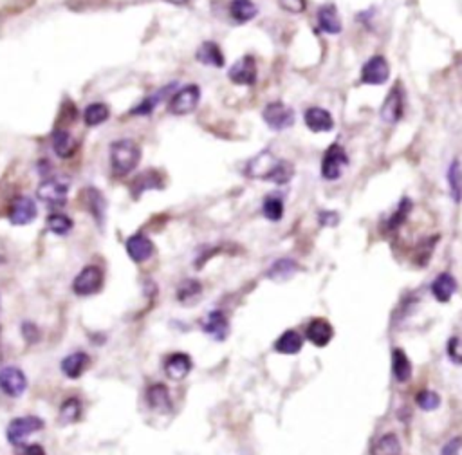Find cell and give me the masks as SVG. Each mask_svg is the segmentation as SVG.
I'll list each match as a JSON object with an SVG mask.
<instances>
[{"label":"cell","instance_id":"3957f363","mask_svg":"<svg viewBox=\"0 0 462 455\" xmlns=\"http://www.w3.org/2000/svg\"><path fill=\"white\" fill-rule=\"evenodd\" d=\"M349 166V155L340 143H332L321 159V177L325 181L340 179Z\"/></svg>","mask_w":462,"mask_h":455},{"label":"cell","instance_id":"ffe728a7","mask_svg":"<svg viewBox=\"0 0 462 455\" xmlns=\"http://www.w3.org/2000/svg\"><path fill=\"white\" fill-rule=\"evenodd\" d=\"M303 120L309 131L312 132H331L334 129V118L331 112L321 109V107H309L303 112Z\"/></svg>","mask_w":462,"mask_h":455},{"label":"cell","instance_id":"7402d4cb","mask_svg":"<svg viewBox=\"0 0 462 455\" xmlns=\"http://www.w3.org/2000/svg\"><path fill=\"white\" fill-rule=\"evenodd\" d=\"M298 269H300V266H298L297 260L284 257L273 262L271 266H269L268 273H266V276L273 282H286L297 275Z\"/></svg>","mask_w":462,"mask_h":455},{"label":"cell","instance_id":"cb8c5ba5","mask_svg":"<svg viewBox=\"0 0 462 455\" xmlns=\"http://www.w3.org/2000/svg\"><path fill=\"white\" fill-rule=\"evenodd\" d=\"M85 206H87L89 213L93 215L97 226H103L105 223V212H107V203L105 197L100 190L87 188L85 190Z\"/></svg>","mask_w":462,"mask_h":455},{"label":"cell","instance_id":"4fadbf2b","mask_svg":"<svg viewBox=\"0 0 462 455\" xmlns=\"http://www.w3.org/2000/svg\"><path fill=\"white\" fill-rule=\"evenodd\" d=\"M145 399L146 405L154 412H159V414H168L174 408L170 390H168L165 383H152V385H148L145 392Z\"/></svg>","mask_w":462,"mask_h":455},{"label":"cell","instance_id":"4dcf8cb0","mask_svg":"<svg viewBox=\"0 0 462 455\" xmlns=\"http://www.w3.org/2000/svg\"><path fill=\"white\" fill-rule=\"evenodd\" d=\"M303 347L302 334L294 329H289L275 342V351L280 354H297Z\"/></svg>","mask_w":462,"mask_h":455},{"label":"cell","instance_id":"83f0119b","mask_svg":"<svg viewBox=\"0 0 462 455\" xmlns=\"http://www.w3.org/2000/svg\"><path fill=\"white\" fill-rule=\"evenodd\" d=\"M200 295H203V284L195 278H186L177 286L176 296L177 302L183 305H192L199 300Z\"/></svg>","mask_w":462,"mask_h":455},{"label":"cell","instance_id":"5b68a950","mask_svg":"<svg viewBox=\"0 0 462 455\" xmlns=\"http://www.w3.org/2000/svg\"><path fill=\"white\" fill-rule=\"evenodd\" d=\"M262 118L271 131H287L297 122V116H294L291 107H287L282 102L268 103L264 107Z\"/></svg>","mask_w":462,"mask_h":455},{"label":"cell","instance_id":"7c38bea8","mask_svg":"<svg viewBox=\"0 0 462 455\" xmlns=\"http://www.w3.org/2000/svg\"><path fill=\"white\" fill-rule=\"evenodd\" d=\"M38 215V208H36V203L33 199L27 197V195H20L16 197L13 203H11L10 208V221L11 224L15 226H25V224H31Z\"/></svg>","mask_w":462,"mask_h":455},{"label":"cell","instance_id":"44dd1931","mask_svg":"<svg viewBox=\"0 0 462 455\" xmlns=\"http://www.w3.org/2000/svg\"><path fill=\"white\" fill-rule=\"evenodd\" d=\"M318 25L320 30L327 34H340L343 31V22H341L340 15H338V10H336L334 4H325L321 5L318 10Z\"/></svg>","mask_w":462,"mask_h":455},{"label":"cell","instance_id":"e575fe53","mask_svg":"<svg viewBox=\"0 0 462 455\" xmlns=\"http://www.w3.org/2000/svg\"><path fill=\"white\" fill-rule=\"evenodd\" d=\"M448 184H450V194H452L453 203L462 201V168L457 159L452 161V165L448 168Z\"/></svg>","mask_w":462,"mask_h":455},{"label":"cell","instance_id":"6da1fadb","mask_svg":"<svg viewBox=\"0 0 462 455\" xmlns=\"http://www.w3.org/2000/svg\"><path fill=\"white\" fill-rule=\"evenodd\" d=\"M141 161V146L134 140H117L111 145V166L112 172L119 177H125L136 170Z\"/></svg>","mask_w":462,"mask_h":455},{"label":"cell","instance_id":"1f68e13d","mask_svg":"<svg viewBox=\"0 0 462 455\" xmlns=\"http://www.w3.org/2000/svg\"><path fill=\"white\" fill-rule=\"evenodd\" d=\"M392 373L397 383H406L412 378V364L403 349L392 351Z\"/></svg>","mask_w":462,"mask_h":455},{"label":"cell","instance_id":"bcb514c9","mask_svg":"<svg viewBox=\"0 0 462 455\" xmlns=\"http://www.w3.org/2000/svg\"><path fill=\"white\" fill-rule=\"evenodd\" d=\"M462 448V437H453L443 446V450H441V455H459Z\"/></svg>","mask_w":462,"mask_h":455},{"label":"cell","instance_id":"52a82bcc","mask_svg":"<svg viewBox=\"0 0 462 455\" xmlns=\"http://www.w3.org/2000/svg\"><path fill=\"white\" fill-rule=\"evenodd\" d=\"M0 390L8 397H22L27 390V378L24 370L15 365L0 367Z\"/></svg>","mask_w":462,"mask_h":455},{"label":"cell","instance_id":"f1b7e54d","mask_svg":"<svg viewBox=\"0 0 462 455\" xmlns=\"http://www.w3.org/2000/svg\"><path fill=\"white\" fill-rule=\"evenodd\" d=\"M53 151L62 159L71 157L76 151V140L73 137V134L69 131H64V129H58L53 134Z\"/></svg>","mask_w":462,"mask_h":455},{"label":"cell","instance_id":"d590c367","mask_svg":"<svg viewBox=\"0 0 462 455\" xmlns=\"http://www.w3.org/2000/svg\"><path fill=\"white\" fill-rule=\"evenodd\" d=\"M292 177H294V166H292V163H289V161L286 159H277V163H275V166H273L271 170V174H269L268 181L282 186V184L289 183Z\"/></svg>","mask_w":462,"mask_h":455},{"label":"cell","instance_id":"603a6c76","mask_svg":"<svg viewBox=\"0 0 462 455\" xmlns=\"http://www.w3.org/2000/svg\"><path fill=\"white\" fill-rule=\"evenodd\" d=\"M455 291H457V280L450 273H441L432 282V295L437 302H443V304L450 302Z\"/></svg>","mask_w":462,"mask_h":455},{"label":"cell","instance_id":"484cf974","mask_svg":"<svg viewBox=\"0 0 462 455\" xmlns=\"http://www.w3.org/2000/svg\"><path fill=\"white\" fill-rule=\"evenodd\" d=\"M82 401L78 397H67L58 408V423L62 426H69L78 423L82 419Z\"/></svg>","mask_w":462,"mask_h":455},{"label":"cell","instance_id":"8992f818","mask_svg":"<svg viewBox=\"0 0 462 455\" xmlns=\"http://www.w3.org/2000/svg\"><path fill=\"white\" fill-rule=\"evenodd\" d=\"M200 102V89L199 85L190 83V85H185L183 89H179L177 92H174L170 96V103H168V111L176 116H185V114H190L197 109Z\"/></svg>","mask_w":462,"mask_h":455},{"label":"cell","instance_id":"ee69618b","mask_svg":"<svg viewBox=\"0 0 462 455\" xmlns=\"http://www.w3.org/2000/svg\"><path fill=\"white\" fill-rule=\"evenodd\" d=\"M448 356L452 358V362L462 365V338H452L448 342Z\"/></svg>","mask_w":462,"mask_h":455},{"label":"cell","instance_id":"ba28073f","mask_svg":"<svg viewBox=\"0 0 462 455\" xmlns=\"http://www.w3.org/2000/svg\"><path fill=\"white\" fill-rule=\"evenodd\" d=\"M36 195L49 208L58 210L65 206L69 195V184L62 179H45L36 190Z\"/></svg>","mask_w":462,"mask_h":455},{"label":"cell","instance_id":"9c48e42d","mask_svg":"<svg viewBox=\"0 0 462 455\" xmlns=\"http://www.w3.org/2000/svg\"><path fill=\"white\" fill-rule=\"evenodd\" d=\"M404 114V89L401 83L394 85L384 98L380 116L386 125H395Z\"/></svg>","mask_w":462,"mask_h":455},{"label":"cell","instance_id":"f546056e","mask_svg":"<svg viewBox=\"0 0 462 455\" xmlns=\"http://www.w3.org/2000/svg\"><path fill=\"white\" fill-rule=\"evenodd\" d=\"M195 58L199 60L200 63H205V65H209V67H224V54L215 42H205L197 49Z\"/></svg>","mask_w":462,"mask_h":455},{"label":"cell","instance_id":"9a60e30c","mask_svg":"<svg viewBox=\"0 0 462 455\" xmlns=\"http://www.w3.org/2000/svg\"><path fill=\"white\" fill-rule=\"evenodd\" d=\"M192 358L186 353H174L168 354L165 359V364H163V370L170 379L174 381H181V379H185L188 374L192 373Z\"/></svg>","mask_w":462,"mask_h":455},{"label":"cell","instance_id":"ab89813d","mask_svg":"<svg viewBox=\"0 0 462 455\" xmlns=\"http://www.w3.org/2000/svg\"><path fill=\"white\" fill-rule=\"evenodd\" d=\"M410 212H412V201H410L408 197H403L401 199V203H399L397 210H395V212L390 215L389 221H386V230L394 232V230L403 226L404 221L408 219Z\"/></svg>","mask_w":462,"mask_h":455},{"label":"cell","instance_id":"74e56055","mask_svg":"<svg viewBox=\"0 0 462 455\" xmlns=\"http://www.w3.org/2000/svg\"><path fill=\"white\" fill-rule=\"evenodd\" d=\"M284 212H286V208H284L282 197H278V195H273V194L264 197V203H262L264 217L273 221V223H277V221H280V219L284 217Z\"/></svg>","mask_w":462,"mask_h":455},{"label":"cell","instance_id":"d6986e66","mask_svg":"<svg viewBox=\"0 0 462 455\" xmlns=\"http://www.w3.org/2000/svg\"><path fill=\"white\" fill-rule=\"evenodd\" d=\"M91 359H89V354L83 353V351H76V353L67 354L62 362H60V370L64 374L65 378L69 379H78L82 378L85 368L89 367Z\"/></svg>","mask_w":462,"mask_h":455},{"label":"cell","instance_id":"d6a6232c","mask_svg":"<svg viewBox=\"0 0 462 455\" xmlns=\"http://www.w3.org/2000/svg\"><path fill=\"white\" fill-rule=\"evenodd\" d=\"M157 188H163V179H161V175L157 174V172H154V170H148L146 174H141L134 183H132V194H134L136 199L139 197L143 192H146V190H157Z\"/></svg>","mask_w":462,"mask_h":455},{"label":"cell","instance_id":"f35d334b","mask_svg":"<svg viewBox=\"0 0 462 455\" xmlns=\"http://www.w3.org/2000/svg\"><path fill=\"white\" fill-rule=\"evenodd\" d=\"M174 89H176V83H170V85L163 87L161 91H157L156 94H152V96L146 98L141 105L136 107V109L132 111V114H141V116H143V114H150V112L157 107V103L163 102V100H165V96H168V94H170Z\"/></svg>","mask_w":462,"mask_h":455},{"label":"cell","instance_id":"277c9868","mask_svg":"<svg viewBox=\"0 0 462 455\" xmlns=\"http://www.w3.org/2000/svg\"><path fill=\"white\" fill-rule=\"evenodd\" d=\"M103 269L100 266H85L73 280V293L76 296H94L103 289Z\"/></svg>","mask_w":462,"mask_h":455},{"label":"cell","instance_id":"2e32d148","mask_svg":"<svg viewBox=\"0 0 462 455\" xmlns=\"http://www.w3.org/2000/svg\"><path fill=\"white\" fill-rule=\"evenodd\" d=\"M275 163H277V157H275L271 152L264 151V152H260V154L255 155L253 159L248 161V165H246V168H244V174L248 175L249 179L268 181Z\"/></svg>","mask_w":462,"mask_h":455},{"label":"cell","instance_id":"4316f807","mask_svg":"<svg viewBox=\"0 0 462 455\" xmlns=\"http://www.w3.org/2000/svg\"><path fill=\"white\" fill-rule=\"evenodd\" d=\"M403 446L395 434H384L370 446V455H401Z\"/></svg>","mask_w":462,"mask_h":455},{"label":"cell","instance_id":"836d02e7","mask_svg":"<svg viewBox=\"0 0 462 455\" xmlns=\"http://www.w3.org/2000/svg\"><path fill=\"white\" fill-rule=\"evenodd\" d=\"M45 226H47L49 232L54 233V235H58V237H64V235H67V233L73 230L74 223H73V219L69 217V215H65V213L54 212L47 217V221H45Z\"/></svg>","mask_w":462,"mask_h":455},{"label":"cell","instance_id":"7a4b0ae2","mask_svg":"<svg viewBox=\"0 0 462 455\" xmlns=\"http://www.w3.org/2000/svg\"><path fill=\"white\" fill-rule=\"evenodd\" d=\"M44 426V419H40L38 416H20L11 419L5 428V437L10 441V445L22 446L27 437L38 434Z\"/></svg>","mask_w":462,"mask_h":455},{"label":"cell","instance_id":"8d00e7d4","mask_svg":"<svg viewBox=\"0 0 462 455\" xmlns=\"http://www.w3.org/2000/svg\"><path fill=\"white\" fill-rule=\"evenodd\" d=\"M111 116V111H108V107L105 103H91V105L85 109L83 112V120L87 123L89 126H96L105 123Z\"/></svg>","mask_w":462,"mask_h":455},{"label":"cell","instance_id":"ac0fdd59","mask_svg":"<svg viewBox=\"0 0 462 455\" xmlns=\"http://www.w3.org/2000/svg\"><path fill=\"white\" fill-rule=\"evenodd\" d=\"M305 336L314 347H325L334 338V329H332V325L327 320L314 318L307 325Z\"/></svg>","mask_w":462,"mask_h":455},{"label":"cell","instance_id":"d4e9b609","mask_svg":"<svg viewBox=\"0 0 462 455\" xmlns=\"http://www.w3.org/2000/svg\"><path fill=\"white\" fill-rule=\"evenodd\" d=\"M229 15L237 24H248L258 15V8L253 0H231Z\"/></svg>","mask_w":462,"mask_h":455},{"label":"cell","instance_id":"60d3db41","mask_svg":"<svg viewBox=\"0 0 462 455\" xmlns=\"http://www.w3.org/2000/svg\"><path fill=\"white\" fill-rule=\"evenodd\" d=\"M415 405L424 412L437 410L441 407V396L437 392H433V390L424 388V390L417 392V396H415Z\"/></svg>","mask_w":462,"mask_h":455},{"label":"cell","instance_id":"7dc6e473","mask_svg":"<svg viewBox=\"0 0 462 455\" xmlns=\"http://www.w3.org/2000/svg\"><path fill=\"white\" fill-rule=\"evenodd\" d=\"M22 455H47L44 446L38 443H31V445H22Z\"/></svg>","mask_w":462,"mask_h":455},{"label":"cell","instance_id":"c3c4849f","mask_svg":"<svg viewBox=\"0 0 462 455\" xmlns=\"http://www.w3.org/2000/svg\"><path fill=\"white\" fill-rule=\"evenodd\" d=\"M166 2H172V4H176V5L188 4V0H166Z\"/></svg>","mask_w":462,"mask_h":455},{"label":"cell","instance_id":"7bdbcfd3","mask_svg":"<svg viewBox=\"0 0 462 455\" xmlns=\"http://www.w3.org/2000/svg\"><path fill=\"white\" fill-rule=\"evenodd\" d=\"M278 4L287 13H303L307 10V0H278Z\"/></svg>","mask_w":462,"mask_h":455},{"label":"cell","instance_id":"f6af8a7d","mask_svg":"<svg viewBox=\"0 0 462 455\" xmlns=\"http://www.w3.org/2000/svg\"><path fill=\"white\" fill-rule=\"evenodd\" d=\"M318 223H320V226L334 228L336 224L340 223V215H338V212H329V210H323V212L318 213Z\"/></svg>","mask_w":462,"mask_h":455},{"label":"cell","instance_id":"681fc988","mask_svg":"<svg viewBox=\"0 0 462 455\" xmlns=\"http://www.w3.org/2000/svg\"><path fill=\"white\" fill-rule=\"evenodd\" d=\"M0 364H2V345H0Z\"/></svg>","mask_w":462,"mask_h":455},{"label":"cell","instance_id":"30bf717a","mask_svg":"<svg viewBox=\"0 0 462 455\" xmlns=\"http://www.w3.org/2000/svg\"><path fill=\"white\" fill-rule=\"evenodd\" d=\"M390 65L383 54H374L361 69V83L363 85H383L389 82Z\"/></svg>","mask_w":462,"mask_h":455},{"label":"cell","instance_id":"e0dca14e","mask_svg":"<svg viewBox=\"0 0 462 455\" xmlns=\"http://www.w3.org/2000/svg\"><path fill=\"white\" fill-rule=\"evenodd\" d=\"M125 247H127V255L130 257V260L136 262V264L146 262L154 255V252H156L154 243L146 235H143V233H136V235L128 237L127 243H125Z\"/></svg>","mask_w":462,"mask_h":455},{"label":"cell","instance_id":"5bb4252c","mask_svg":"<svg viewBox=\"0 0 462 455\" xmlns=\"http://www.w3.org/2000/svg\"><path fill=\"white\" fill-rule=\"evenodd\" d=\"M200 329L203 333L211 336L217 342L228 338L229 334V320L222 311H209L205 318L200 320Z\"/></svg>","mask_w":462,"mask_h":455},{"label":"cell","instance_id":"b9f144b4","mask_svg":"<svg viewBox=\"0 0 462 455\" xmlns=\"http://www.w3.org/2000/svg\"><path fill=\"white\" fill-rule=\"evenodd\" d=\"M20 331H22V338L31 345L38 344L40 338H42V331H40L38 325L33 324V322H24L22 327H20Z\"/></svg>","mask_w":462,"mask_h":455},{"label":"cell","instance_id":"8fae6325","mask_svg":"<svg viewBox=\"0 0 462 455\" xmlns=\"http://www.w3.org/2000/svg\"><path fill=\"white\" fill-rule=\"evenodd\" d=\"M257 62L251 54H246L240 60L231 65V69L228 71V78L235 85H244V87H249V85H255L257 82Z\"/></svg>","mask_w":462,"mask_h":455}]
</instances>
